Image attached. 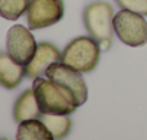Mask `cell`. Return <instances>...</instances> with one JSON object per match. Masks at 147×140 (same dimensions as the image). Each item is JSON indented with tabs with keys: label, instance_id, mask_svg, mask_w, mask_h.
Here are the masks:
<instances>
[{
	"label": "cell",
	"instance_id": "1",
	"mask_svg": "<svg viewBox=\"0 0 147 140\" xmlns=\"http://www.w3.org/2000/svg\"><path fill=\"white\" fill-rule=\"evenodd\" d=\"M32 88L42 113L69 116L80 107L74 94L68 88L49 78H35Z\"/></svg>",
	"mask_w": 147,
	"mask_h": 140
},
{
	"label": "cell",
	"instance_id": "2",
	"mask_svg": "<svg viewBox=\"0 0 147 140\" xmlns=\"http://www.w3.org/2000/svg\"><path fill=\"white\" fill-rule=\"evenodd\" d=\"M101 55V45L92 36H80L72 39L62 52L61 62L77 69L81 74L91 72L97 66Z\"/></svg>",
	"mask_w": 147,
	"mask_h": 140
},
{
	"label": "cell",
	"instance_id": "3",
	"mask_svg": "<svg viewBox=\"0 0 147 140\" xmlns=\"http://www.w3.org/2000/svg\"><path fill=\"white\" fill-rule=\"evenodd\" d=\"M84 25L90 36L100 42L102 51L110 48L114 33V10L107 2H95L84 10Z\"/></svg>",
	"mask_w": 147,
	"mask_h": 140
},
{
	"label": "cell",
	"instance_id": "4",
	"mask_svg": "<svg viewBox=\"0 0 147 140\" xmlns=\"http://www.w3.org/2000/svg\"><path fill=\"white\" fill-rule=\"evenodd\" d=\"M114 32L128 46L137 48L147 43V20L140 13L121 9L114 16Z\"/></svg>",
	"mask_w": 147,
	"mask_h": 140
},
{
	"label": "cell",
	"instance_id": "5",
	"mask_svg": "<svg viewBox=\"0 0 147 140\" xmlns=\"http://www.w3.org/2000/svg\"><path fill=\"white\" fill-rule=\"evenodd\" d=\"M63 0H30L26 19L29 29H45L63 18Z\"/></svg>",
	"mask_w": 147,
	"mask_h": 140
},
{
	"label": "cell",
	"instance_id": "6",
	"mask_svg": "<svg viewBox=\"0 0 147 140\" xmlns=\"http://www.w3.org/2000/svg\"><path fill=\"white\" fill-rule=\"evenodd\" d=\"M45 75H46V78L68 88L74 94L78 106H82L87 101L88 88H87V84L80 71H77V69H74L62 62H55L46 69Z\"/></svg>",
	"mask_w": 147,
	"mask_h": 140
},
{
	"label": "cell",
	"instance_id": "7",
	"mask_svg": "<svg viewBox=\"0 0 147 140\" xmlns=\"http://www.w3.org/2000/svg\"><path fill=\"white\" fill-rule=\"evenodd\" d=\"M6 48H7V53L15 61L26 65L35 55L38 43L30 29L25 28L23 25H15L7 32Z\"/></svg>",
	"mask_w": 147,
	"mask_h": 140
},
{
	"label": "cell",
	"instance_id": "8",
	"mask_svg": "<svg viewBox=\"0 0 147 140\" xmlns=\"http://www.w3.org/2000/svg\"><path fill=\"white\" fill-rule=\"evenodd\" d=\"M62 59V53L61 51L51 42H40L38 43L36 52L32 56V59L25 65L26 68V77L30 80H35L38 77L45 75L46 69L55 64V62H61Z\"/></svg>",
	"mask_w": 147,
	"mask_h": 140
},
{
	"label": "cell",
	"instance_id": "9",
	"mask_svg": "<svg viewBox=\"0 0 147 140\" xmlns=\"http://www.w3.org/2000/svg\"><path fill=\"white\" fill-rule=\"evenodd\" d=\"M26 75V68L23 64L15 61L7 52H0V85L13 90L20 85Z\"/></svg>",
	"mask_w": 147,
	"mask_h": 140
},
{
	"label": "cell",
	"instance_id": "10",
	"mask_svg": "<svg viewBox=\"0 0 147 140\" xmlns=\"http://www.w3.org/2000/svg\"><path fill=\"white\" fill-rule=\"evenodd\" d=\"M40 116H42V111H40V107L38 104L33 88L23 91L18 97L15 107H13L15 121L20 123V121H25V120H29V118H39Z\"/></svg>",
	"mask_w": 147,
	"mask_h": 140
},
{
	"label": "cell",
	"instance_id": "11",
	"mask_svg": "<svg viewBox=\"0 0 147 140\" xmlns=\"http://www.w3.org/2000/svg\"><path fill=\"white\" fill-rule=\"evenodd\" d=\"M18 140H52L53 136L40 118H29L19 123Z\"/></svg>",
	"mask_w": 147,
	"mask_h": 140
},
{
	"label": "cell",
	"instance_id": "12",
	"mask_svg": "<svg viewBox=\"0 0 147 140\" xmlns=\"http://www.w3.org/2000/svg\"><path fill=\"white\" fill-rule=\"evenodd\" d=\"M45 126L52 133L53 139H65L72 127V120L68 114H53V113H42L39 117Z\"/></svg>",
	"mask_w": 147,
	"mask_h": 140
},
{
	"label": "cell",
	"instance_id": "13",
	"mask_svg": "<svg viewBox=\"0 0 147 140\" xmlns=\"http://www.w3.org/2000/svg\"><path fill=\"white\" fill-rule=\"evenodd\" d=\"M30 0H0V16L7 20H16L26 13Z\"/></svg>",
	"mask_w": 147,
	"mask_h": 140
},
{
	"label": "cell",
	"instance_id": "14",
	"mask_svg": "<svg viewBox=\"0 0 147 140\" xmlns=\"http://www.w3.org/2000/svg\"><path fill=\"white\" fill-rule=\"evenodd\" d=\"M115 3L121 9L147 16V0H115Z\"/></svg>",
	"mask_w": 147,
	"mask_h": 140
}]
</instances>
